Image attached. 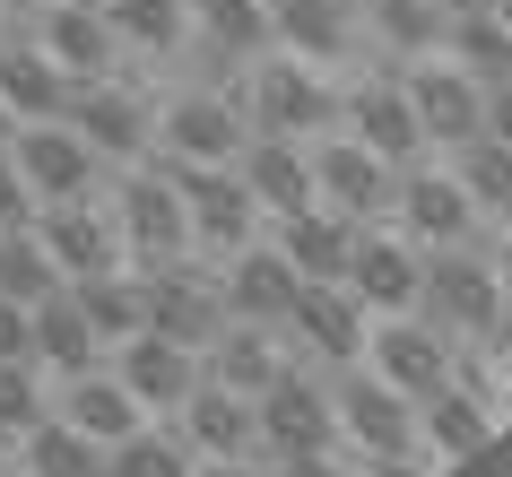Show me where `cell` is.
Segmentation results:
<instances>
[{
  "instance_id": "obj_33",
  "label": "cell",
  "mask_w": 512,
  "mask_h": 477,
  "mask_svg": "<svg viewBox=\"0 0 512 477\" xmlns=\"http://www.w3.org/2000/svg\"><path fill=\"white\" fill-rule=\"evenodd\" d=\"M79 313L96 321V339L105 347H122V339H139L148 330V287H139V269H105V278H79Z\"/></svg>"
},
{
  "instance_id": "obj_48",
  "label": "cell",
  "mask_w": 512,
  "mask_h": 477,
  "mask_svg": "<svg viewBox=\"0 0 512 477\" xmlns=\"http://www.w3.org/2000/svg\"><path fill=\"white\" fill-rule=\"evenodd\" d=\"M18 131H27V122H18V113H9V96H0V157L18 148Z\"/></svg>"
},
{
  "instance_id": "obj_43",
  "label": "cell",
  "mask_w": 512,
  "mask_h": 477,
  "mask_svg": "<svg viewBox=\"0 0 512 477\" xmlns=\"http://www.w3.org/2000/svg\"><path fill=\"white\" fill-rule=\"evenodd\" d=\"M270 477H356V469H348V443H339V451H304V460H278Z\"/></svg>"
},
{
  "instance_id": "obj_29",
  "label": "cell",
  "mask_w": 512,
  "mask_h": 477,
  "mask_svg": "<svg viewBox=\"0 0 512 477\" xmlns=\"http://www.w3.org/2000/svg\"><path fill=\"white\" fill-rule=\"evenodd\" d=\"M105 356H113V347L96 339V321L79 313V295H70V287L35 304V365L53 373V382H70V373H96Z\"/></svg>"
},
{
  "instance_id": "obj_21",
  "label": "cell",
  "mask_w": 512,
  "mask_h": 477,
  "mask_svg": "<svg viewBox=\"0 0 512 477\" xmlns=\"http://www.w3.org/2000/svg\"><path fill=\"white\" fill-rule=\"evenodd\" d=\"M174 425H183V443L200 460H252L261 451V399L235 391V382H217V373L174 408Z\"/></svg>"
},
{
  "instance_id": "obj_9",
  "label": "cell",
  "mask_w": 512,
  "mask_h": 477,
  "mask_svg": "<svg viewBox=\"0 0 512 477\" xmlns=\"http://www.w3.org/2000/svg\"><path fill=\"white\" fill-rule=\"evenodd\" d=\"M391 226H400L408 243H426V252H452V243H486L478 200L460 191V174H452L443 157L400 165V200H391Z\"/></svg>"
},
{
  "instance_id": "obj_23",
  "label": "cell",
  "mask_w": 512,
  "mask_h": 477,
  "mask_svg": "<svg viewBox=\"0 0 512 477\" xmlns=\"http://www.w3.org/2000/svg\"><path fill=\"white\" fill-rule=\"evenodd\" d=\"M217 287H226V313H235V321H261V330H287V313H296L304 278H296V261H287V252H278V243L261 235L252 252H235V261H217Z\"/></svg>"
},
{
  "instance_id": "obj_36",
  "label": "cell",
  "mask_w": 512,
  "mask_h": 477,
  "mask_svg": "<svg viewBox=\"0 0 512 477\" xmlns=\"http://www.w3.org/2000/svg\"><path fill=\"white\" fill-rule=\"evenodd\" d=\"M460 174V191H469V200H478V217L486 226H512V148L504 139H469V148H452V157H443Z\"/></svg>"
},
{
  "instance_id": "obj_26",
  "label": "cell",
  "mask_w": 512,
  "mask_h": 477,
  "mask_svg": "<svg viewBox=\"0 0 512 477\" xmlns=\"http://www.w3.org/2000/svg\"><path fill=\"white\" fill-rule=\"evenodd\" d=\"M53 417L61 425H79L87 443H122V434H139V425H148V408H139L131 399V382H122V373H113V356L96 373H70V382H53Z\"/></svg>"
},
{
  "instance_id": "obj_17",
  "label": "cell",
  "mask_w": 512,
  "mask_h": 477,
  "mask_svg": "<svg viewBox=\"0 0 512 477\" xmlns=\"http://www.w3.org/2000/svg\"><path fill=\"white\" fill-rule=\"evenodd\" d=\"M365 339H374V313L356 304V287H304L287 313V347L304 365H365Z\"/></svg>"
},
{
  "instance_id": "obj_46",
  "label": "cell",
  "mask_w": 512,
  "mask_h": 477,
  "mask_svg": "<svg viewBox=\"0 0 512 477\" xmlns=\"http://www.w3.org/2000/svg\"><path fill=\"white\" fill-rule=\"evenodd\" d=\"M35 9L44 0H0V27H35Z\"/></svg>"
},
{
  "instance_id": "obj_13",
  "label": "cell",
  "mask_w": 512,
  "mask_h": 477,
  "mask_svg": "<svg viewBox=\"0 0 512 477\" xmlns=\"http://www.w3.org/2000/svg\"><path fill=\"white\" fill-rule=\"evenodd\" d=\"M313 183H322V209H339L348 226H391L400 165H382L365 139H348V131L313 139Z\"/></svg>"
},
{
  "instance_id": "obj_51",
  "label": "cell",
  "mask_w": 512,
  "mask_h": 477,
  "mask_svg": "<svg viewBox=\"0 0 512 477\" xmlns=\"http://www.w3.org/2000/svg\"><path fill=\"white\" fill-rule=\"evenodd\" d=\"M0 477H18V460H0Z\"/></svg>"
},
{
  "instance_id": "obj_15",
  "label": "cell",
  "mask_w": 512,
  "mask_h": 477,
  "mask_svg": "<svg viewBox=\"0 0 512 477\" xmlns=\"http://www.w3.org/2000/svg\"><path fill=\"white\" fill-rule=\"evenodd\" d=\"M348 287H356V304L374 321L417 313V304H426V243H408L400 226H365V235H356V261H348Z\"/></svg>"
},
{
  "instance_id": "obj_35",
  "label": "cell",
  "mask_w": 512,
  "mask_h": 477,
  "mask_svg": "<svg viewBox=\"0 0 512 477\" xmlns=\"http://www.w3.org/2000/svg\"><path fill=\"white\" fill-rule=\"evenodd\" d=\"M191 469H200V451L183 443L174 417H148L139 434H122V443L105 451V477H191Z\"/></svg>"
},
{
  "instance_id": "obj_47",
  "label": "cell",
  "mask_w": 512,
  "mask_h": 477,
  "mask_svg": "<svg viewBox=\"0 0 512 477\" xmlns=\"http://www.w3.org/2000/svg\"><path fill=\"white\" fill-rule=\"evenodd\" d=\"M495 278H504V304H512V226L495 235Z\"/></svg>"
},
{
  "instance_id": "obj_10",
  "label": "cell",
  "mask_w": 512,
  "mask_h": 477,
  "mask_svg": "<svg viewBox=\"0 0 512 477\" xmlns=\"http://www.w3.org/2000/svg\"><path fill=\"white\" fill-rule=\"evenodd\" d=\"M365 373H382L400 399L426 408L434 391L460 382V339H443L426 313H391V321H374V339H365Z\"/></svg>"
},
{
  "instance_id": "obj_52",
  "label": "cell",
  "mask_w": 512,
  "mask_h": 477,
  "mask_svg": "<svg viewBox=\"0 0 512 477\" xmlns=\"http://www.w3.org/2000/svg\"><path fill=\"white\" fill-rule=\"evenodd\" d=\"M0 35H9V27H0Z\"/></svg>"
},
{
  "instance_id": "obj_30",
  "label": "cell",
  "mask_w": 512,
  "mask_h": 477,
  "mask_svg": "<svg viewBox=\"0 0 512 477\" xmlns=\"http://www.w3.org/2000/svg\"><path fill=\"white\" fill-rule=\"evenodd\" d=\"M296 365V347H287V330H261V321H226L217 330V347H209V373L217 382H235V391H270L278 373Z\"/></svg>"
},
{
  "instance_id": "obj_1",
  "label": "cell",
  "mask_w": 512,
  "mask_h": 477,
  "mask_svg": "<svg viewBox=\"0 0 512 477\" xmlns=\"http://www.w3.org/2000/svg\"><path fill=\"white\" fill-rule=\"evenodd\" d=\"M235 105L252 122V139H330L339 105H348V79H330V70H313L296 53H261L243 70Z\"/></svg>"
},
{
  "instance_id": "obj_25",
  "label": "cell",
  "mask_w": 512,
  "mask_h": 477,
  "mask_svg": "<svg viewBox=\"0 0 512 477\" xmlns=\"http://www.w3.org/2000/svg\"><path fill=\"white\" fill-rule=\"evenodd\" d=\"M235 174L252 183V200H261V217H304L322 209V183H313V139H252L235 157Z\"/></svg>"
},
{
  "instance_id": "obj_24",
  "label": "cell",
  "mask_w": 512,
  "mask_h": 477,
  "mask_svg": "<svg viewBox=\"0 0 512 477\" xmlns=\"http://www.w3.org/2000/svg\"><path fill=\"white\" fill-rule=\"evenodd\" d=\"M0 96H9V113H18V122H70L79 79H70L44 44H35V27H9V35H0Z\"/></svg>"
},
{
  "instance_id": "obj_49",
  "label": "cell",
  "mask_w": 512,
  "mask_h": 477,
  "mask_svg": "<svg viewBox=\"0 0 512 477\" xmlns=\"http://www.w3.org/2000/svg\"><path fill=\"white\" fill-rule=\"evenodd\" d=\"M434 9H443V18H486L495 0H434Z\"/></svg>"
},
{
  "instance_id": "obj_41",
  "label": "cell",
  "mask_w": 512,
  "mask_h": 477,
  "mask_svg": "<svg viewBox=\"0 0 512 477\" xmlns=\"http://www.w3.org/2000/svg\"><path fill=\"white\" fill-rule=\"evenodd\" d=\"M0 365H35V304L0 295Z\"/></svg>"
},
{
  "instance_id": "obj_37",
  "label": "cell",
  "mask_w": 512,
  "mask_h": 477,
  "mask_svg": "<svg viewBox=\"0 0 512 477\" xmlns=\"http://www.w3.org/2000/svg\"><path fill=\"white\" fill-rule=\"evenodd\" d=\"M443 61H460L469 79L495 96V87H512V27L486 9V18H452V35H443Z\"/></svg>"
},
{
  "instance_id": "obj_4",
  "label": "cell",
  "mask_w": 512,
  "mask_h": 477,
  "mask_svg": "<svg viewBox=\"0 0 512 477\" xmlns=\"http://www.w3.org/2000/svg\"><path fill=\"white\" fill-rule=\"evenodd\" d=\"M105 209H113V226H122V252H131V269L191 261V209H183V183H174L157 157H148V165H122V174L105 183Z\"/></svg>"
},
{
  "instance_id": "obj_3",
  "label": "cell",
  "mask_w": 512,
  "mask_h": 477,
  "mask_svg": "<svg viewBox=\"0 0 512 477\" xmlns=\"http://www.w3.org/2000/svg\"><path fill=\"white\" fill-rule=\"evenodd\" d=\"M330 391H339V443H348V460H374V469H391V477L417 469V451H426L417 399H400L382 373H365V365H339Z\"/></svg>"
},
{
  "instance_id": "obj_31",
  "label": "cell",
  "mask_w": 512,
  "mask_h": 477,
  "mask_svg": "<svg viewBox=\"0 0 512 477\" xmlns=\"http://www.w3.org/2000/svg\"><path fill=\"white\" fill-rule=\"evenodd\" d=\"M443 35H452V18H443L434 0H365V44L391 53V70L434 61V53H443Z\"/></svg>"
},
{
  "instance_id": "obj_32",
  "label": "cell",
  "mask_w": 512,
  "mask_h": 477,
  "mask_svg": "<svg viewBox=\"0 0 512 477\" xmlns=\"http://www.w3.org/2000/svg\"><path fill=\"white\" fill-rule=\"evenodd\" d=\"M105 18L131 61H174L191 44V0H105Z\"/></svg>"
},
{
  "instance_id": "obj_20",
  "label": "cell",
  "mask_w": 512,
  "mask_h": 477,
  "mask_svg": "<svg viewBox=\"0 0 512 477\" xmlns=\"http://www.w3.org/2000/svg\"><path fill=\"white\" fill-rule=\"evenodd\" d=\"M408 96H417V122H426L434 157H452V148H469V139L486 131V87L460 70V61H408Z\"/></svg>"
},
{
  "instance_id": "obj_22",
  "label": "cell",
  "mask_w": 512,
  "mask_h": 477,
  "mask_svg": "<svg viewBox=\"0 0 512 477\" xmlns=\"http://www.w3.org/2000/svg\"><path fill=\"white\" fill-rule=\"evenodd\" d=\"M270 35H278V53L339 70L365 44V0H270Z\"/></svg>"
},
{
  "instance_id": "obj_16",
  "label": "cell",
  "mask_w": 512,
  "mask_h": 477,
  "mask_svg": "<svg viewBox=\"0 0 512 477\" xmlns=\"http://www.w3.org/2000/svg\"><path fill=\"white\" fill-rule=\"evenodd\" d=\"M35 44L70 70V79H122L131 53H122V35H113L105 0H44L35 9Z\"/></svg>"
},
{
  "instance_id": "obj_28",
  "label": "cell",
  "mask_w": 512,
  "mask_h": 477,
  "mask_svg": "<svg viewBox=\"0 0 512 477\" xmlns=\"http://www.w3.org/2000/svg\"><path fill=\"white\" fill-rule=\"evenodd\" d=\"M417 425H426L434 460H469V451H486L495 408H486V382H478V365H469V347H460V382H452V391H434L426 408H417Z\"/></svg>"
},
{
  "instance_id": "obj_42",
  "label": "cell",
  "mask_w": 512,
  "mask_h": 477,
  "mask_svg": "<svg viewBox=\"0 0 512 477\" xmlns=\"http://www.w3.org/2000/svg\"><path fill=\"white\" fill-rule=\"evenodd\" d=\"M35 209H44V200L27 191V174H18V157H0V235H9V226H35Z\"/></svg>"
},
{
  "instance_id": "obj_18",
  "label": "cell",
  "mask_w": 512,
  "mask_h": 477,
  "mask_svg": "<svg viewBox=\"0 0 512 477\" xmlns=\"http://www.w3.org/2000/svg\"><path fill=\"white\" fill-rule=\"evenodd\" d=\"M113 373L131 382V399L148 408V417H174V408L209 382V356L183 347V339H165V330H139V339L113 347Z\"/></svg>"
},
{
  "instance_id": "obj_14",
  "label": "cell",
  "mask_w": 512,
  "mask_h": 477,
  "mask_svg": "<svg viewBox=\"0 0 512 477\" xmlns=\"http://www.w3.org/2000/svg\"><path fill=\"white\" fill-rule=\"evenodd\" d=\"M9 157H18V174H27V191L44 200V209H53V200H96V191L113 183V165L96 157L70 122H27Z\"/></svg>"
},
{
  "instance_id": "obj_39",
  "label": "cell",
  "mask_w": 512,
  "mask_h": 477,
  "mask_svg": "<svg viewBox=\"0 0 512 477\" xmlns=\"http://www.w3.org/2000/svg\"><path fill=\"white\" fill-rule=\"evenodd\" d=\"M70 278H61V261L44 252V235L35 226H9L0 235V295L9 304H44V295H61Z\"/></svg>"
},
{
  "instance_id": "obj_45",
  "label": "cell",
  "mask_w": 512,
  "mask_h": 477,
  "mask_svg": "<svg viewBox=\"0 0 512 477\" xmlns=\"http://www.w3.org/2000/svg\"><path fill=\"white\" fill-rule=\"evenodd\" d=\"M191 477H261V469H252V460H200Z\"/></svg>"
},
{
  "instance_id": "obj_38",
  "label": "cell",
  "mask_w": 512,
  "mask_h": 477,
  "mask_svg": "<svg viewBox=\"0 0 512 477\" xmlns=\"http://www.w3.org/2000/svg\"><path fill=\"white\" fill-rule=\"evenodd\" d=\"M191 35H209V44H226V53H243V61L278 53L270 0H191Z\"/></svg>"
},
{
  "instance_id": "obj_8",
  "label": "cell",
  "mask_w": 512,
  "mask_h": 477,
  "mask_svg": "<svg viewBox=\"0 0 512 477\" xmlns=\"http://www.w3.org/2000/svg\"><path fill=\"white\" fill-rule=\"evenodd\" d=\"M252 148V122H243L235 96L217 87H165L157 96V157L174 165H235Z\"/></svg>"
},
{
  "instance_id": "obj_34",
  "label": "cell",
  "mask_w": 512,
  "mask_h": 477,
  "mask_svg": "<svg viewBox=\"0 0 512 477\" xmlns=\"http://www.w3.org/2000/svg\"><path fill=\"white\" fill-rule=\"evenodd\" d=\"M9 460H18V477H105V443H87L61 417H44L27 443H9Z\"/></svg>"
},
{
  "instance_id": "obj_6",
  "label": "cell",
  "mask_w": 512,
  "mask_h": 477,
  "mask_svg": "<svg viewBox=\"0 0 512 477\" xmlns=\"http://www.w3.org/2000/svg\"><path fill=\"white\" fill-rule=\"evenodd\" d=\"M174 183H183V209H191V252L200 261H235V252H252L261 243V200H252V183H243L235 165H174L157 157Z\"/></svg>"
},
{
  "instance_id": "obj_19",
  "label": "cell",
  "mask_w": 512,
  "mask_h": 477,
  "mask_svg": "<svg viewBox=\"0 0 512 477\" xmlns=\"http://www.w3.org/2000/svg\"><path fill=\"white\" fill-rule=\"evenodd\" d=\"M35 235H44V252L61 261L70 287H79V278H105V269H131L122 226H113L105 200H53V209H35Z\"/></svg>"
},
{
  "instance_id": "obj_11",
  "label": "cell",
  "mask_w": 512,
  "mask_h": 477,
  "mask_svg": "<svg viewBox=\"0 0 512 477\" xmlns=\"http://www.w3.org/2000/svg\"><path fill=\"white\" fill-rule=\"evenodd\" d=\"M339 131L365 139L382 165H417V157H434L426 122H417V96H408V70H365V79H348Z\"/></svg>"
},
{
  "instance_id": "obj_12",
  "label": "cell",
  "mask_w": 512,
  "mask_h": 477,
  "mask_svg": "<svg viewBox=\"0 0 512 477\" xmlns=\"http://www.w3.org/2000/svg\"><path fill=\"white\" fill-rule=\"evenodd\" d=\"M139 287H148V330H165V339H183L209 356L217 330H226V287H217V261H165V269H139Z\"/></svg>"
},
{
  "instance_id": "obj_44",
  "label": "cell",
  "mask_w": 512,
  "mask_h": 477,
  "mask_svg": "<svg viewBox=\"0 0 512 477\" xmlns=\"http://www.w3.org/2000/svg\"><path fill=\"white\" fill-rule=\"evenodd\" d=\"M486 139H504V148H512V87L486 96Z\"/></svg>"
},
{
  "instance_id": "obj_27",
  "label": "cell",
  "mask_w": 512,
  "mask_h": 477,
  "mask_svg": "<svg viewBox=\"0 0 512 477\" xmlns=\"http://www.w3.org/2000/svg\"><path fill=\"white\" fill-rule=\"evenodd\" d=\"M356 235L365 226H348L339 209H304V217H278L270 243L296 261L304 287H348V261H356Z\"/></svg>"
},
{
  "instance_id": "obj_40",
  "label": "cell",
  "mask_w": 512,
  "mask_h": 477,
  "mask_svg": "<svg viewBox=\"0 0 512 477\" xmlns=\"http://www.w3.org/2000/svg\"><path fill=\"white\" fill-rule=\"evenodd\" d=\"M53 417V373L44 365H0V443H27Z\"/></svg>"
},
{
  "instance_id": "obj_50",
  "label": "cell",
  "mask_w": 512,
  "mask_h": 477,
  "mask_svg": "<svg viewBox=\"0 0 512 477\" xmlns=\"http://www.w3.org/2000/svg\"><path fill=\"white\" fill-rule=\"evenodd\" d=\"M495 18H504V27H512V0H495Z\"/></svg>"
},
{
  "instance_id": "obj_2",
  "label": "cell",
  "mask_w": 512,
  "mask_h": 477,
  "mask_svg": "<svg viewBox=\"0 0 512 477\" xmlns=\"http://www.w3.org/2000/svg\"><path fill=\"white\" fill-rule=\"evenodd\" d=\"M417 313L460 347H495L512 330L504 278H495V243H452V252H426V304Z\"/></svg>"
},
{
  "instance_id": "obj_7",
  "label": "cell",
  "mask_w": 512,
  "mask_h": 477,
  "mask_svg": "<svg viewBox=\"0 0 512 477\" xmlns=\"http://www.w3.org/2000/svg\"><path fill=\"white\" fill-rule=\"evenodd\" d=\"M261 451L270 460H304V451H339V391H330V365H287L261 391Z\"/></svg>"
},
{
  "instance_id": "obj_5",
  "label": "cell",
  "mask_w": 512,
  "mask_h": 477,
  "mask_svg": "<svg viewBox=\"0 0 512 477\" xmlns=\"http://www.w3.org/2000/svg\"><path fill=\"white\" fill-rule=\"evenodd\" d=\"M157 96H165V87H139L131 70H122V79H79V96H70V131H79L113 174H122V165H148V157H157Z\"/></svg>"
}]
</instances>
